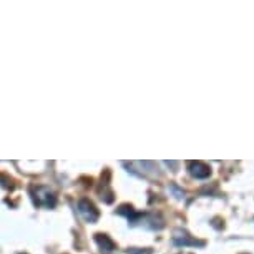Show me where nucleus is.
<instances>
[{"label":"nucleus","mask_w":254,"mask_h":254,"mask_svg":"<svg viewBox=\"0 0 254 254\" xmlns=\"http://www.w3.org/2000/svg\"><path fill=\"white\" fill-rule=\"evenodd\" d=\"M95 241L98 243V246L102 248V251H113L115 249V243L107 236V234H95Z\"/></svg>","instance_id":"39448f33"},{"label":"nucleus","mask_w":254,"mask_h":254,"mask_svg":"<svg viewBox=\"0 0 254 254\" xmlns=\"http://www.w3.org/2000/svg\"><path fill=\"white\" fill-rule=\"evenodd\" d=\"M78 211H80L81 216L87 219L88 223H97L98 221V216H100L98 209H97V206H95L90 199H80Z\"/></svg>","instance_id":"f257e3e1"},{"label":"nucleus","mask_w":254,"mask_h":254,"mask_svg":"<svg viewBox=\"0 0 254 254\" xmlns=\"http://www.w3.org/2000/svg\"><path fill=\"white\" fill-rule=\"evenodd\" d=\"M188 170L191 176L198 180H204L211 175V168L203 161H188Z\"/></svg>","instance_id":"7ed1b4c3"},{"label":"nucleus","mask_w":254,"mask_h":254,"mask_svg":"<svg viewBox=\"0 0 254 254\" xmlns=\"http://www.w3.org/2000/svg\"><path fill=\"white\" fill-rule=\"evenodd\" d=\"M151 251L150 249H145V251H143V249H128V254H150Z\"/></svg>","instance_id":"423d86ee"},{"label":"nucleus","mask_w":254,"mask_h":254,"mask_svg":"<svg viewBox=\"0 0 254 254\" xmlns=\"http://www.w3.org/2000/svg\"><path fill=\"white\" fill-rule=\"evenodd\" d=\"M35 204L38 206H47V208H54L55 206V196L54 193L45 188V186H38L35 190Z\"/></svg>","instance_id":"f03ea898"},{"label":"nucleus","mask_w":254,"mask_h":254,"mask_svg":"<svg viewBox=\"0 0 254 254\" xmlns=\"http://www.w3.org/2000/svg\"><path fill=\"white\" fill-rule=\"evenodd\" d=\"M173 241L178 244V246H203V243L198 241V239H193L186 231H175L173 234Z\"/></svg>","instance_id":"20e7f679"}]
</instances>
